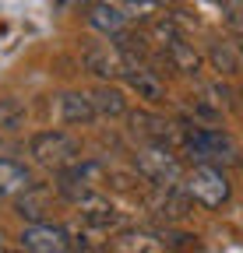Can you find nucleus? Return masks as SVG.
I'll list each match as a JSON object with an SVG mask.
<instances>
[{
    "instance_id": "9b49d317",
    "label": "nucleus",
    "mask_w": 243,
    "mask_h": 253,
    "mask_svg": "<svg viewBox=\"0 0 243 253\" xmlns=\"http://www.w3.org/2000/svg\"><path fill=\"white\" fill-rule=\"evenodd\" d=\"M88 25H92L96 32H102V36L116 39L120 32L127 28V14H124V7L99 0V4H88Z\"/></svg>"
},
{
    "instance_id": "f03ea898",
    "label": "nucleus",
    "mask_w": 243,
    "mask_h": 253,
    "mask_svg": "<svg viewBox=\"0 0 243 253\" xmlns=\"http://www.w3.org/2000/svg\"><path fill=\"white\" fill-rule=\"evenodd\" d=\"M28 155H32L39 166L60 172V169L74 166L78 158H81V148H78V141H74L71 134H64V130H43V134H36L32 141H28Z\"/></svg>"
},
{
    "instance_id": "20e7f679",
    "label": "nucleus",
    "mask_w": 243,
    "mask_h": 253,
    "mask_svg": "<svg viewBox=\"0 0 243 253\" xmlns=\"http://www.w3.org/2000/svg\"><path fill=\"white\" fill-rule=\"evenodd\" d=\"M184 190L197 204H204V208H219V204L229 201V179H226V172L219 166H208V162H201V166L191 169V176L184 179Z\"/></svg>"
},
{
    "instance_id": "f8f14e48",
    "label": "nucleus",
    "mask_w": 243,
    "mask_h": 253,
    "mask_svg": "<svg viewBox=\"0 0 243 253\" xmlns=\"http://www.w3.org/2000/svg\"><path fill=\"white\" fill-rule=\"evenodd\" d=\"M208 60H211V67H215L219 74H243V46L233 42V39H219V42H211L208 46Z\"/></svg>"
},
{
    "instance_id": "6ab92c4d",
    "label": "nucleus",
    "mask_w": 243,
    "mask_h": 253,
    "mask_svg": "<svg viewBox=\"0 0 243 253\" xmlns=\"http://www.w3.org/2000/svg\"><path fill=\"white\" fill-rule=\"evenodd\" d=\"M92 106H96L99 116H124V113H127L124 91H116V88H109V84H102V88L92 91Z\"/></svg>"
},
{
    "instance_id": "a878e982",
    "label": "nucleus",
    "mask_w": 243,
    "mask_h": 253,
    "mask_svg": "<svg viewBox=\"0 0 243 253\" xmlns=\"http://www.w3.org/2000/svg\"><path fill=\"white\" fill-rule=\"evenodd\" d=\"M240 46H243V42H240Z\"/></svg>"
},
{
    "instance_id": "4468645a",
    "label": "nucleus",
    "mask_w": 243,
    "mask_h": 253,
    "mask_svg": "<svg viewBox=\"0 0 243 253\" xmlns=\"http://www.w3.org/2000/svg\"><path fill=\"white\" fill-rule=\"evenodd\" d=\"M99 113L92 106V95H85V91H64L60 95V120L64 123H92Z\"/></svg>"
},
{
    "instance_id": "dca6fc26",
    "label": "nucleus",
    "mask_w": 243,
    "mask_h": 253,
    "mask_svg": "<svg viewBox=\"0 0 243 253\" xmlns=\"http://www.w3.org/2000/svg\"><path fill=\"white\" fill-rule=\"evenodd\" d=\"M113 250L116 253H162L166 243L155 239L151 232H141V229H127V232H120L113 239Z\"/></svg>"
},
{
    "instance_id": "9d476101",
    "label": "nucleus",
    "mask_w": 243,
    "mask_h": 253,
    "mask_svg": "<svg viewBox=\"0 0 243 253\" xmlns=\"http://www.w3.org/2000/svg\"><path fill=\"white\" fill-rule=\"evenodd\" d=\"M131 126H134V134L148 137L151 144H169V141L180 134V126H173L169 120H162V116H155V113H148V109L131 113Z\"/></svg>"
},
{
    "instance_id": "412c9836",
    "label": "nucleus",
    "mask_w": 243,
    "mask_h": 253,
    "mask_svg": "<svg viewBox=\"0 0 243 253\" xmlns=\"http://www.w3.org/2000/svg\"><path fill=\"white\" fill-rule=\"evenodd\" d=\"M88 253H116V250H109V246L102 250V246H99V250H88Z\"/></svg>"
},
{
    "instance_id": "ddd939ff",
    "label": "nucleus",
    "mask_w": 243,
    "mask_h": 253,
    "mask_svg": "<svg viewBox=\"0 0 243 253\" xmlns=\"http://www.w3.org/2000/svg\"><path fill=\"white\" fill-rule=\"evenodd\" d=\"M162 49H166L169 63H173V67H176L180 74H187V78H197V74H201V63H204V56H201V53H197L191 42H184V39L176 36V39H169Z\"/></svg>"
},
{
    "instance_id": "0eeeda50",
    "label": "nucleus",
    "mask_w": 243,
    "mask_h": 253,
    "mask_svg": "<svg viewBox=\"0 0 243 253\" xmlns=\"http://www.w3.org/2000/svg\"><path fill=\"white\" fill-rule=\"evenodd\" d=\"M191 204H194V197L187 194L184 186H162V194L151 201V211H155L159 221L173 225V221H184L191 214Z\"/></svg>"
},
{
    "instance_id": "a211bd4d",
    "label": "nucleus",
    "mask_w": 243,
    "mask_h": 253,
    "mask_svg": "<svg viewBox=\"0 0 243 253\" xmlns=\"http://www.w3.org/2000/svg\"><path fill=\"white\" fill-rule=\"evenodd\" d=\"M28 120V106L21 99H0V134H18Z\"/></svg>"
},
{
    "instance_id": "4be33fe9",
    "label": "nucleus",
    "mask_w": 243,
    "mask_h": 253,
    "mask_svg": "<svg viewBox=\"0 0 243 253\" xmlns=\"http://www.w3.org/2000/svg\"><path fill=\"white\" fill-rule=\"evenodd\" d=\"M222 4H226V7H233V4H243V0H222Z\"/></svg>"
},
{
    "instance_id": "2eb2a0df",
    "label": "nucleus",
    "mask_w": 243,
    "mask_h": 253,
    "mask_svg": "<svg viewBox=\"0 0 243 253\" xmlns=\"http://www.w3.org/2000/svg\"><path fill=\"white\" fill-rule=\"evenodd\" d=\"M32 186V176H28V169L21 162H14V158L0 155V197H18L21 190Z\"/></svg>"
},
{
    "instance_id": "1a4fd4ad",
    "label": "nucleus",
    "mask_w": 243,
    "mask_h": 253,
    "mask_svg": "<svg viewBox=\"0 0 243 253\" xmlns=\"http://www.w3.org/2000/svg\"><path fill=\"white\" fill-rule=\"evenodd\" d=\"M127 84L138 91V99H145V102H151V106H159V102H166V84L159 81V74L155 71H148L145 63H127Z\"/></svg>"
},
{
    "instance_id": "7ed1b4c3",
    "label": "nucleus",
    "mask_w": 243,
    "mask_h": 253,
    "mask_svg": "<svg viewBox=\"0 0 243 253\" xmlns=\"http://www.w3.org/2000/svg\"><path fill=\"white\" fill-rule=\"evenodd\" d=\"M138 172L148 179V183H159V186H176L184 179V166L180 158L169 151V144H148L138 151Z\"/></svg>"
},
{
    "instance_id": "aec40b11",
    "label": "nucleus",
    "mask_w": 243,
    "mask_h": 253,
    "mask_svg": "<svg viewBox=\"0 0 243 253\" xmlns=\"http://www.w3.org/2000/svg\"><path fill=\"white\" fill-rule=\"evenodd\" d=\"M155 4H159V7H176L180 0H155Z\"/></svg>"
},
{
    "instance_id": "393cba45",
    "label": "nucleus",
    "mask_w": 243,
    "mask_h": 253,
    "mask_svg": "<svg viewBox=\"0 0 243 253\" xmlns=\"http://www.w3.org/2000/svg\"><path fill=\"white\" fill-rule=\"evenodd\" d=\"M0 253H4V246H0Z\"/></svg>"
},
{
    "instance_id": "423d86ee",
    "label": "nucleus",
    "mask_w": 243,
    "mask_h": 253,
    "mask_svg": "<svg viewBox=\"0 0 243 253\" xmlns=\"http://www.w3.org/2000/svg\"><path fill=\"white\" fill-rule=\"evenodd\" d=\"M81 60H85V67L96 78H102V81H113V78L127 74L124 53H120V46H109V42H88L81 49Z\"/></svg>"
},
{
    "instance_id": "39448f33",
    "label": "nucleus",
    "mask_w": 243,
    "mask_h": 253,
    "mask_svg": "<svg viewBox=\"0 0 243 253\" xmlns=\"http://www.w3.org/2000/svg\"><path fill=\"white\" fill-rule=\"evenodd\" d=\"M21 250L25 253H74V243H71L67 229L49 225V221H39V225H25Z\"/></svg>"
},
{
    "instance_id": "f3484780",
    "label": "nucleus",
    "mask_w": 243,
    "mask_h": 253,
    "mask_svg": "<svg viewBox=\"0 0 243 253\" xmlns=\"http://www.w3.org/2000/svg\"><path fill=\"white\" fill-rule=\"evenodd\" d=\"M18 214L28 221V225L46 221V190H39V186L21 190V194H18Z\"/></svg>"
},
{
    "instance_id": "6e6552de",
    "label": "nucleus",
    "mask_w": 243,
    "mask_h": 253,
    "mask_svg": "<svg viewBox=\"0 0 243 253\" xmlns=\"http://www.w3.org/2000/svg\"><path fill=\"white\" fill-rule=\"evenodd\" d=\"M78 214H81V225L85 229H96V232H106V229H116L120 225V211L106 197H99V194L85 197L78 204Z\"/></svg>"
},
{
    "instance_id": "5701e85b",
    "label": "nucleus",
    "mask_w": 243,
    "mask_h": 253,
    "mask_svg": "<svg viewBox=\"0 0 243 253\" xmlns=\"http://www.w3.org/2000/svg\"><path fill=\"white\" fill-rule=\"evenodd\" d=\"M4 253H7V250H4ZM18 253H25V250H18Z\"/></svg>"
},
{
    "instance_id": "f257e3e1",
    "label": "nucleus",
    "mask_w": 243,
    "mask_h": 253,
    "mask_svg": "<svg viewBox=\"0 0 243 253\" xmlns=\"http://www.w3.org/2000/svg\"><path fill=\"white\" fill-rule=\"evenodd\" d=\"M184 144L187 151L197 158V162H208V166H240V148L233 144L229 134L222 130H211V126H197V130H187L184 134Z\"/></svg>"
},
{
    "instance_id": "b1692460",
    "label": "nucleus",
    "mask_w": 243,
    "mask_h": 253,
    "mask_svg": "<svg viewBox=\"0 0 243 253\" xmlns=\"http://www.w3.org/2000/svg\"><path fill=\"white\" fill-rule=\"evenodd\" d=\"M60 4H67V0H60Z\"/></svg>"
}]
</instances>
